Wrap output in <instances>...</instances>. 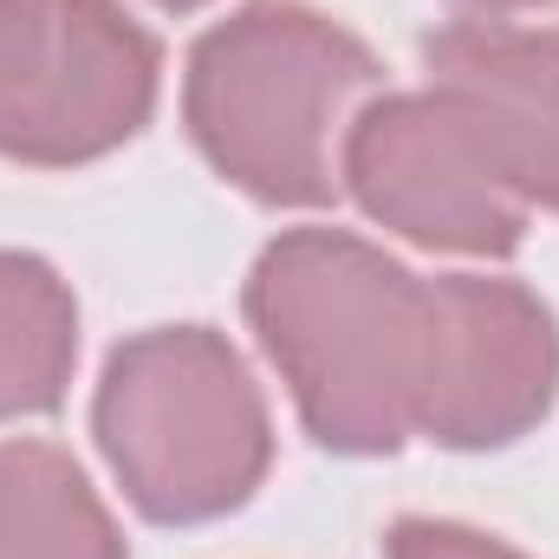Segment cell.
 <instances>
[{"label": "cell", "mask_w": 559, "mask_h": 559, "mask_svg": "<svg viewBox=\"0 0 559 559\" xmlns=\"http://www.w3.org/2000/svg\"><path fill=\"white\" fill-rule=\"evenodd\" d=\"M378 79L371 52L312 7L254 0L189 59V131L209 163L261 202L332 189V124Z\"/></svg>", "instance_id": "cell-2"}, {"label": "cell", "mask_w": 559, "mask_h": 559, "mask_svg": "<svg viewBox=\"0 0 559 559\" xmlns=\"http://www.w3.org/2000/svg\"><path fill=\"white\" fill-rule=\"evenodd\" d=\"M436 92L468 118L514 195L559 209V33L468 20L423 46Z\"/></svg>", "instance_id": "cell-7"}, {"label": "cell", "mask_w": 559, "mask_h": 559, "mask_svg": "<svg viewBox=\"0 0 559 559\" xmlns=\"http://www.w3.org/2000/svg\"><path fill=\"white\" fill-rule=\"evenodd\" d=\"M248 312L325 449L378 455L417 429L429 286L338 228H299L254 267Z\"/></svg>", "instance_id": "cell-1"}, {"label": "cell", "mask_w": 559, "mask_h": 559, "mask_svg": "<svg viewBox=\"0 0 559 559\" xmlns=\"http://www.w3.org/2000/svg\"><path fill=\"white\" fill-rule=\"evenodd\" d=\"M559 378V338L547 306L514 280H436L423 332L417 429L449 449L514 442L547 417Z\"/></svg>", "instance_id": "cell-5"}, {"label": "cell", "mask_w": 559, "mask_h": 559, "mask_svg": "<svg viewBox=\"0 0 559 559\" xmlns=\"http://www.w3.org/2000/svg\"><path fill=\"white\" fill-rule=\"evenodd\" d=\"M345 176L384 228L423 248L508 254L521 241V195L442 92L371 105L352 124Z\"/></svg>", "instance_id": "cell-6"}, {"label": "cell", "mask_w": 559, "mask_h": 559, "mask_svg": "<svg viewBox=\"0 0 559 559\" xmlns=\"http://www.w3.org/2000/svg\"><path fill=\"white\" fill-rule=\"evenodd\" d=\"M0 559H124L111 514L72 455L46 442L0 449Z\"/></svg>", "instance_id": "cell-8"}, {"label": "cell", "mask_w": 559, "mask_h": 559, "mask_svg": "<svg viewBox=\"0 0 559 559\" xmlns=\"http://www.w3.org/2000/svg\"><path fill=\"white\" fill-rule=\"evenodd\" d=\"M156 98V46L118 0H0V156L85 163Z\"/></svg>", "instance_id": "cell-4"}, {"label": "cell", "mask_w": 559, "mask_h": 559, "mask_svg": "<svg viewBox=\"0 0 559 559\" xmlns=\"http://www.w3.org/2000/svg\"><path fill=\"white\" fill-rule=\"evenodd\" d=\"M481 7H540V0H481Z\"/></svg>", "instance_id": "cell-11"}, {"label": "cell", "mask_w": 559, "mask_h": 559, "mask_svg": "<svg viewBox=\"0 0 559 559\" xmlns=\"http://www.w3.org/2000/svg\"><path fill=\"white\" fill-rule=\"evenodd\" d=\"M79 352V312L52 267L0 254V417L59 404Z\"/></svg>", "instance_id": "cell-9"}, {"label": "cell", "mask_w": 559, "mask_h": 559, "mask_svg": "<svg viewBox=\"0 0 559 559\" xmlns=\"http://www.w3.org/2000/svg\"><path fill=\"white\" fill-rule=\"evenodd\" d=\"M98 442L156 521H209L267 468V411L248 365L202 325L143 332L111 352Z\"/></svg>", "instance_id": "cell-3"}, {"label": "cell", "mask_w": 559, "mask_h": 559, "mask_svg": "<svg viewBox=\"0 0 559 559\" xmlns=\"http://www.w3.org/2000/svg\"><path fill=\"white\" fill-rule=\"evenodd\" d=\"M391 559H521V554L475 534V527H455V521H404L391 534Z\"/></svg>", "instance_id": "cell-10"}, {"label": "cell", "mask_w": 559, "mask_h": 559, "mask_svg": "<svg viewBox=\"0 0 559 559\" xmlns=\"http://www.w3.org/2000/svg\"><path fill=\"white\" fill-rule=\"evenodd\" d=\"M163 7H195V0H163Z\"/></svg>", "instance_id": "cell-12"}]
</instances>
